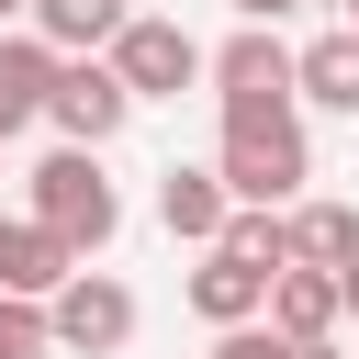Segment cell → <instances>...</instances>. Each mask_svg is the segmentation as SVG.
Here are the masks:
<instances>
[{
	"instance_id": "cell-1",
	"label": "cell",
	"mask_w": 359,
	"mask_h": 359,
	"mask_svg": "<svg viewBox=\"0 0 359 359\" xmlns=\"http://www.w3.org/2000/svg\"><path fill=\"white\" fill-rule=\"evenodd\" d=\"M22 213H34V224H45V236L79 258V269H90V258L123 236V191L101 180V146H56V157L34 168V202H22Z\"/></svg>"
},
{
	"instance_id": "cell-2",
	"label": "cell",
	"mask_w": 359,
	"mask_h": 359,
	"mask_svg": "<svg viewBox=\"0 0 359 359\" xmlns=\"http://www.w3.org/2000/svg\"><path fill=\"white\" fill-rule=\"evenodd\" d=\"M224 202L247 213H292L303 180H314V146H303V112H269V123H224V157H213Z\"/></svg>"
},
{
	"instance_id": "cell-3",
	"label": "cell",
	"mask_w": 359,
	"mask_h": 359,
	"mask_svg": "<svg viewBox=\"0 0 359 359\" xmlns=\"http://www.w3.org/2000/svg\"><path fill=\"white\" fill-rule=\"evenodd\" d=\"M202 79H213L224 123H269V112H292V45H280L269 22H236L224 45H202Z\"/></svg>"
},
{
	"instance_id": "cell-4",
	"label": "cell",
	"mask_w": 359,
	"mask_h": 359,
	"mask_svg": "<svg viewBox=\"0 0 359 359\" xmlns=\"http://www.w3.org/2000/svg\"><path fill=\"white\" fill-rule=\"evenodd\" d=\"M45 337H56L67 359H112V348H135V292H123L112 269H67V280L45 292Z\"/></svg>"
},
{
	"instance_id": "cell-5",
	"label": "cell",
	"mask_w": 359,
	"mask_h": 359,
	"mask_svg": "<svg viewBox=\"0 0 359 359\" xmlns=\"http://www.w3.org/2000/svg\"><path fill=\"white\" fill-rule=\"evenodd\" d=\"M101 67L123 79V101H180L191 79H202V45L180 34V22H157V11H135L112 45H101Z\"/></svg>"
},
{
	"instance_id": "cell-6",
	"label": "cell",
	"mask_w": 359,
	"mask_h": 359,
	"mask_svg": "<svg viewBox=\"0 0 359 359\" xmlns=\"http://www.w3.org/2000/svg\"><path fill=\"white\" fill-rule=\"evenodd\" d=\"M45 123H56L67 146H112V135L135 123V101H123V79H112L101 56H56V90H45Z\"/></svg>"
},
{
	"instance_id": "cell-7",
	"label": "cell",
	"mask_w": 359,
	"mask_h": 359,
	"mask_svg": "<svg viewBox=\"0 0 359 359\" xmlns=\"http://www.w3.org/2000/svg\"><path fill=\"white\" fill-rule=\"evenodd\" d=\"M191 314H202V325H258V314H269V269H247L236 247H202V269H191Z\"/></svg>"
},
{
	"instance_id": "cell-8",
	"label": "cell",
	"mask_w": 359,
	"mask_h": 359,
	"mask_svg": "<svg viewBox=\"0 0 359 359\" xmlns=\"http://www.w3.org/2000/svg\"><path fill=\"white\" fill-rule=\"evenodd\" d=\"M269 337H292V348H314V337H337L348 325V303H337V269H280L269 280V314H258Z\"/></svg>"
},
{
	"instance_id": "cell-9",
	"label": "cell",
	"mask_w": 359,
	"mask_h": 359,
	"mask_svg": "<svg viewBox=\"0 0 359 359\" xmlns=\"http://www.w3.org/2000/svg\"><path fill=\"white\" fill-rule=\"evenodd\" d=\"M292 101H314V112H348L359 123V34L337 22V34H314V45H292Z\"/></svg>"
},
{
	"instance_id": "cell-10",
	"label": "cell",
	"mask_w": 359,
	"mask_h": 359,
	"mask_svg": "<svg viewBox=\"0 0 359 359\" xmlns=\"http://www.w3.org/2000/svg\"><path fill=\"white\" fill-rule=\"evenodd\" d=\"M67 269H79V258H67L34 213H0V292H11V303H45Z\"/></svg>"
},
{
	"instance_id": "cell-11",
	"label": "cell",
	"mask_w": 359,
	"mask_h": 359,
	"mask_svg": "<svg viewBox=\"0 0 359 359\" xmlns=\"http://www.w3.org/2000/svg\"><path fill=\"white\" fill-rule=\"evenodd\" d=\"M45 90H56V45L45 34H0V146L22 123H45Z\"/></svg>"
},
{
	"instance_id": "cell-12",
	"label": "cell",
	"mask_w": 359,
	"mask_h": 359,
	"mask_svg": "<svg viewBox=\"0 0 359 359\" xmlns=\"http://www.w3.org/2000/svg\"><path fill=\"white\" fill-rule=\"evenodd\" d=\"M224 213H236V202H224V180H213V168H157V224H168L180 247H213V236H224Z\"/></svg>"
},
{
	"instance_id": "cell-13",
	"label": "cell",
	"mask_w": 359,
	"mask_h": 359,
	"mask_svg": "<svg viewBox=\"0 0 359 359\" xmlns=\"http://www.w3.org/2000/svg\"><path fill=\"white\" fill-rule=\"evenodd\" d=\"M280 236H292V269H348L359 258V213L348 202H292Z\"/></svg>"
},
{
	"instance_id": "cell-14",
	"label": "cell",
	"mask_w": 359,
	"mask_h": 359,
	"mask_svg": "<svg viewBox=\"0 0 359 359\" xmlns=\"http://www.w3.org/2000/svg\"><path fill=\"white\" fill-rule=\"evenodd\" d=\"M123 22H135V0H34V34H45L56 56H101Z\"/></svg>"
},
{
	"instance_id": "cell-15",
	"label": "cell",
	"mask_w": 359,
	"mask_h": 359,
	"mask_svg": "<svg viewBox=\"0 0 359 359\" xmlns=\"http://www.w3.org/2000/svg\"><path fill=\"white\" fill-rule=\"evenodd\" d=\"M213 247H236V258H247V269H269V280L292 269V236H280V213H247V202L224 213V236H213Z\"/></svg>"
},
{
	"instance_id": "cell-16",
	"label": "cell",
	"mask_w": 359,
	"mask_h": 359,
	"mask_svg": "<svg viewBox=\"0 0 359 359\" xmlns=\"http://www.w3.org/2000/svg\"><path fill=\"white\" fill-rule=\"evenodd\" d=\"M56 337H45V303H11L0 292V359H45Z\"/></svg>"
},
{
	"instance_id": "cell-17",
	"label": "cell",
	"mask_w": 359,
	"mask_h": 359,
	"mask_svg": "<svg viewBox=\"0 0 359 359\" xmlns=\"http://www.w3.org/2000/svg\"><path fill=\"white\" fill-rule=\"evenodd\" d=\"M213 359H292V337H269V325H213Z\"/></svg>"
},
{
	"instance_id": "cell-18",
	"label": "cell",
	"mask_w": 359,
	"mask_h": 359,
	"mask_svg": "<svg viewBox=\"0 0 359 359\" xmlns=\"http://www.w3.org/2000/svg\"><path fill=\"white\" fill-rule=\"evenodd\" d=\"M224 11H236V22H269V34H280V22L303 11V0H224Z\"/></svg>"
},
{
	"instance_id": "cell-19",
	"label": "cell",
	"mask_w": 359,
	"mask_h": 359,
	"mask_svg": "<svg viewBox=\"0 0 359 359\" xmlns=\"http://www.w3.org/2000/svg\"><path fill=\"white\" fill-rule=\"evenodd\" d=\"M337 303H348V314H359V258H348V269H337Z\"/></svg>"
},
{
	"instance_id": "cell-20",
	"label": "cell",
	"mask_w": 359,
	"mask_h": 359,
	"mask_svg": "<svg viewBox=\"0 0 359 359\" xmlns=\"http://www.w3.org/2000/svg\"><path fill=\"white\" fill-rule=\"evenodd\" d=\"M292 359H337V337H314V348H292Z\"/></svg>"
},
{
	"instance_id": "cell-21",
	"label": "cell",
	"mask_w": 359,
	"mask_h": 359,
	"mask_svg": "<svg viewBox=\"0 0 359 359\" xmlns=\"http://www.w3.org/2000/svg\"><path fill=\"white\" fill-rule=\"evenodd\" d=\"M0 22H34V0H0Z\"/></svg>"
},
{
	"instance_id": "cell-22",
	"label": "cell",
	"mask_w": 359,
	"mask_h": 359,
	"mask_svg": "<svg viewBox=\"0 0 359 359\" xmlns=\"http://www.w3.org/2000/svg\"><path fill=\"white\" fill-rule=\"evenodd\" d=\"M348 34H359V0H348Z\"/></svg>"
}]
</instances>
